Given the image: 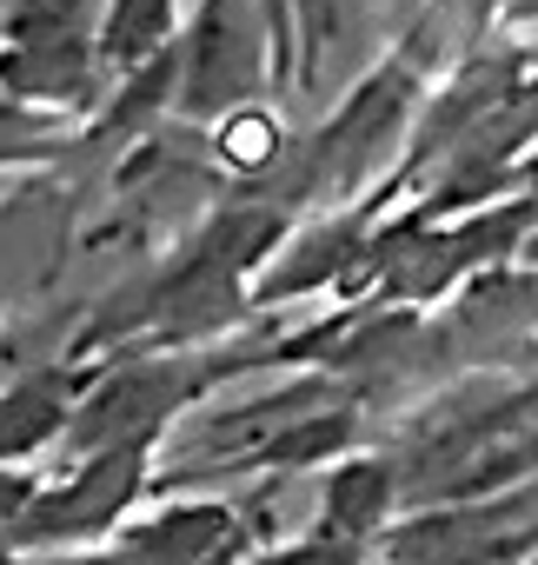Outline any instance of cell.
Segmentation results:
<instances>
[{
	"instance_id": "1",
	"label": "cell",
	"mask_w": 538,
	"mask_h": 565,
	"mask_svg": "<svg viewBox=\"0 0 538 565\" xmlns=\"http://www.w3.org/2000/svg\"><path fill=\"white\" fill-rule=\"evenodd\" d=\"M147 446H153V439H140V446H107V452L67 466V479L41 486L14 525H0V545H8V552H28V545L67 552V545H87V539L114 532V525L127 519V505L140 499V486H147Z\"/></svg>"
},
{
	"instance_id": "2",
	"label": "cell",
	"mask_w": 538,
	"mask_h": 565,
	"mask_svg": "<svg viewBox=\"0 0 538 565\" xmlns=\"http://www.w3.org/2000/svg\"><path fill=\"white\" fill-rule=\"evenodd\" d=\"M266 81V34L252 0H206L193 34L180 41V94L173 107L193 120H219L233 107H252V87Z\"/></svg>"
},
{
	"instance_id": "3",
	"label": "cell",
	"mask_w": 538,
	"mask_h": 565,
	"mask_svg": "<svg viewBox=\"0 0 538 565\" xmlns=\"http://www.w3.org/2000/svg\"><path fill=\"white\" fill-rule=\"evenodd\" d=\"M127 565H239L246 558V519L219 499H180L140 525L120 532Z\"/></svg>"
},
{
	"instance_id": "4",
	"label": "cell",
	"mask_w": 538,
	"mask_h": 565,
	"mask_svg": "<svg viewBox=\"0 0 538 565\" xmlns=\"http://www.w3.org/2000/svg\"><path fill=\"white\" fill-rule=\"evenodd\" d=\"M266 34V81L306 87L320 74V41L333 34V0H252Z\"/></svg>"
},
{
	"instance_id": "5",
	"label": "cell",
	"mask_w": 538,
	"mask_h": 565,
	"mask_svg": "<svg viewBox=\"0 0 538 565\" xmlns=\"http://www.w3.org/2000/svg\"><path fill=\"white\" fill-rule=\"evenodd\" d=\"M74 393H80L74 373H34V380H14L8 393H0V466L54 446L67 433Z\"/></svg>"
},
{
	"instance_id": "6",
	"label": "cell",
	"mask_w": 538,
	"mask_h": 565,
	"mask_svg": "<svg viewBox=\"0 0 538 565\" xmlns=\"http://www.w3.org/2000/svg\"><path fill=\"white\" fill-rule=\"evenodd\" d=\"M392 512V466L386 459H346L320 486V532L346 545H373V532Z\"/></svg>"
},
{
	"instance_id": "7",
	"label": "cell",
	"mask_w": 538,
	"mask_h": 565,
	"mask_svg": "<svg viewBox=\"0 0 538 565\" xmlns=\"http://www.w3.org/2000/svg\"><path fill=\"white\" fill-rule=\"evenodd\" d=\"M173 21H180V0H107L100 8V41H94L100 81H120V74L147 67L153 54H166L180 41Z\"/></svg>"
},
{
	"instance_id": "8",
	"label": "cell",
	"mask_w": 538,
	"mask_h": 565,
	"mask_svg": "<svg viewBox=\"0 0 538 565\" xmlns=\"http://www.w3.org/2000/svg\"><path fill=\"white\" fill-rule=\"evenodd\" d=\"M213 153L239 173H259V167H273L280 160V120L273 114H259V107H233L213 120Z\"/></svg>"
},
{
	"instance_id": "9",
	"label": "cell",
	"mask_w": 538,
	"mask_h": 565,
	"mask_svg": "<svg viewBox=\"0 0 538 565\" xmlns=\"http://www.w3.org/2000/svg\"><path fill=\"white\" fill-rule=\"evenodd\" d=\"M61 147V114L21 107V100H0V160H41Z\"/></svg>"
},
{
	"instance_id": "10",
	"label": "cell",
	"mask_w": 538,
	"mask_h": 565,
	"mask_svg": "<svg viewBox=\"0 0 538 565\" xmlns=\"http://www.w3.org/2000/svg\"><path fill=\"white\" fill-rule=\"evenodd\" d=\"M366 552H373V545H346V539L313 532V539H300V545L273 552V558H259V565H366Z\"/></svg>"
},
{
	"instance_id": "11",
	"label": "cell",
	"mask_w": 538,
	"mask_h": 565,
	"mask_svg": "<svg viewBox=\"0 0 538 565\" xmlns=\"http://www.w3.org/2000/svg\"><path fill=\"white\" fill-rule=\"evenodd\" d=\"M34 492H41V479H28V472H0V525H14V519L28 512Z\"/></svg>"
},
{
	"instance_id": "12",
	"label": "cell",
	"mask_w": 538,
	"mask_h": 565,
	"mask_svg": "<svg viewBox=\"0 0 538 565\" xmlns=\"http://www.w3.org/2000/svg\"><path fill=\"white\" fill-rule=\"evenodd\" d=\"M41 565H127V558H120V552H114V558H94V552H87V558H41Z\"/></svg>"
},
{
	"instance_id": "13",
	"label": "cell",
	"mask_w": 538,
	"mask_h": 565,
	"mask_svg": "<svg viewBox=\"0 0 538 565\" xmlns=\"http://www.w3.org/2000/svg\"><path fill=\"white\" fill-rule=\"evenodd\" d=\"M512 8H518V14H538V0H512Z\"/></svg>"
},
{
	"instance_id": "14",
	"label": "cell",
	"mask_w": 538,
	"mask_h": 565,
	"mask_svg": "<svg viewBox=\"0 0 538 565\" xmlns=\"http://www.w3.org/2000/svg\"><path fill=\"white\" fill-rule=\"evenodd\" d=\"M0 565H21V558H14V552H8V545H0Z\"/></svg>"
}]
</instances>
